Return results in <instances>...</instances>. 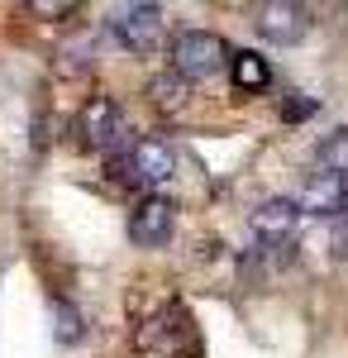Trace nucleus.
Instances as JSON below:
<instances>
[{
    "label": "nucleus",
    "mask_w": 348,
    "mask_h": 358,
    "mask_svg": "<svg viewBox=\"0 0 348 358\" xmlns=\"http://www.w3.org/2000/svg\"><path fill=\"white\" fill-rule=\"evenodd\" d=\"M196 354V320L187 306L167 301L162 310L138 315L134 325V358H191Z\"/></svg>",
    "instance_id": "1"
},
{
    "label": "nucleus",
    "mask_w": 348,
    "mask_h": 358,
    "mask_svg": "<svg viewBox=\"0 0 348 358\" xmlns=\"http://www.w3.org/2000/svg\"><path fill=\"white\" fill-rule=\"evenodd\" d=\"M229 67V43L210 29H187L182 38H172V72L187 82H205L215 72Z\"/></svg>",
    "instance_id": "2"
},
{
    "label": "nucleus",
    "mask_w": 348,
    "mask_h": 358,
    "mask_svg": "<svg viewBox=\"0 0 348 358\" xmlns=\"http://www.w3.org/2000/svg\"><path fill=\"white\" fill-rule=\"evenodd\" d=\"M110 34L138 57H153L167 43V10L162 5H119L110 15Z\"/></svg>",
    "instance_id": "3"
},
{
    "label": "nucleus",
    "mask_w": 348,
    "mask_h": 358,
    "mask_svg": "<svg viewBox=\"0 0 348 358\" xmlns=\"http://www.w3.org/2000/svg\"><path fill=\"white\" fill-rule=\"evenodd\" d=\"M72 134H77L81 148H106V153H115V148L124 143V115H119V106H115L110 96H91L77 110Z\"/></svg>",
    "instance_id": "4"
},
{
    "label": "nucleus",
    "mask_w": 348,
    "mask_h": 358,
    "mask_svg": "<svg viewBox=\"0 0 348 358\" xmlns=\"http://www.w3.org/2000/svg\"><path fill=\"white\" fill-rule=\"evenodd\" d=\"M172 229H177V206L167 196H143L129 215V239L138 248H162L172 239Z\"/></svg>",
    "instance_id": "5"
},
{
    "label": "nucleus",
    "mask_w": 348,
    "mask_h": 358,
    "mask_svg": "<svg viewBox=\"0 0 348 358\" xmlns=\"http://www.w3.org/2000/svg\"><path fill=\"white\" fill-rule=\"evenodd\" d=\"M258 34L268 43L291 48V43H300L310 34V10L296 5V0H268V5H258Z\"/></svg>",
    "instance_id": "6"
},
{
    "label": "nucleus",
    "mask_w": 348,
    "mask_h": 358,
    "mask_svg": "<svg viewBox=\"0 0 348 358\" xmlns=\"http://www.w3.org/2000/svg\"><path fill=\"white\" fill-rule=\"evenodd\" d=\"M129 172H134L138 187H162L172 172H177V153L162 143V138H138V143H129Z\"/></svg>",
    "instance_id": "7"
},
{
    "label": "nucleus",
    "mask_w": 348,
    "mask_h": 358,
    "mask_svg": "<svg viewBox=\"0 0 348 358\" xmlns=\"http://www.w3.org/2000/svg\"><path fill=\"white\" fill-rule=\"evenodd\" d=\"M296 224H300V206L287 201V196H272V201H263V206L253 210V234H258V244H291Z\"/></svg>",
    "instance_id": "8"
},
{
    "label": "nucleus",
    "mask_w": 348,
    "mask_h": 358,
    "mask_svg": "<svg viewBox=\"0 0 348 358\" xmlns=\"http://www.w3.org/2000/svg\"><path fill=\"white\" fill-rule=\"evenodd\" d=\"M296 206L310 210V215H339V220H344V210H348V177L315 172V177L305 182V196H300Z\"/></svg>",
    "instance_id": "9"
},
{
    "label": "nucleus",
    "mask_w": 348,
    "mask_h": 358,
    "mask_svg": "<svg viewBox=\"0 0 348 358\" xmlns=\"http://www.w3.org/2000/svg\"><path fill=\"white\" fill-rule=\"evenodd\" d=\"M229 82L239 86L243 96H258V91H268V86H272V67H268V57L248 53V48L229 53Z\"/></svg>",
    "instance_id": "10"
},
{
    "label": "nucleus",
    "mask_w": 348,
    "mask_h": 358,
    "mask_svg": "<svg viewBox=\"0 0 348 358\" xmlns=\"http://www.w3.org/2000/svg\"><path fill=\"white\" fill-rule=\"evenodd\" d=\"M187 101H191V82H187V77H177L172 67H167V72H158V77L148 82V106H153V110L177 115Z\"/></svg>",
    "instance_id": "11"
},
{
    "label": "nucleus",
    "mask_w": 348,
    "mask_h": 358,
    "mask_svg": "<svg viewBox=\"0 0 348 358\" xmlns=\"http://www.w3.org/2000/svg\"><path fill=\"white\" fill-rule=\"evenodd\" d=\"M315 167L329 172V177H348V129H334V134L315 148Z\"/></svg>",
    "instance_id": "12"
},
{
    "label": "nucleus",
    "mask_w": 348,
    "mask_h": 358,
    "mask_svg": "<svg viewBox=\"0 0 348 358\" xmlns=\"http://www.w3.org/2000/svg\"><path fill=\"white\" fill-rule=\"evenodd\" d=\"M53 320H57V339H62V344H72V339L86 334L81 310H77V306H67V301H53Z\"/></svg>",
    "instance_id": "13"
},
{
    "label": "nucleus",
    "mask_w": 348,
    "mask_h": 358,
    "mask_svg": "<svg viewBox=\"0 0 348 358\" xmlns=\"http://www.w3.org/2000/svg\"><path fill=\"white\" fill-rule=\"evenodd\" d=\"M29 15H38V20H67V15H77V5L72 0H29Z\"/></svg>",
    "instance_id": "14"
},
{
    "label": "nucleus",
    "mask_w": 348,
    "mask_h": 358,
    "mask_svg": "<svg viewBox=\"0 0 348 358\" xmlns=\"http://www.w3.org/2000/svg\"><path fill=\"white\" fill-rule=\"evenodd\" d=\"M287 120H305V115H315V101H305V96H291L287 106H282Z\"/></svg>",
    "instance_id": "15"
}]
</instances>
